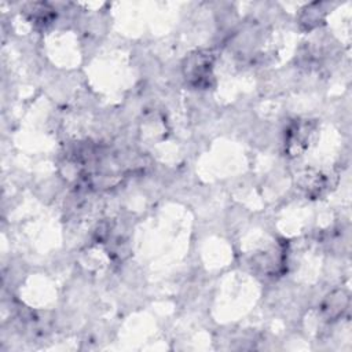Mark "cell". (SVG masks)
<instances>
[{
	"instance_id": "2",
	"label": "cell",
	"mask_w": 352,
	"mask_h": 352,
	"mask_svg": "<svg viewBox=\"0 0 352 352\" xmlns=\"http://www.w3.org/2000/svg\"><path fill=\"white\" fill-rule=\"evenodd\" d=\"M348 294L344 290L336 292L331 296L327 297L324 305H323V311L326 312L327 318L330 319H336L338 318L348 307Z\"/></svg>"
},
{
	"instance_id": "1",
	"label": "cell",
	"mask_w": 352,
	"mask_h": 352,
	"mask_svg": "<svg viewBox=\"0 0 352 352\" xmlns=\"http://www.w3.org/2000/svg\"><path fill=\"white\" fill-rule=\"evenodd\" d=\"M212 65L213 56L209 51H195L186 58L184 76L191 84L201 87L212 77Z\"/></svg>"
}]
</instances>
